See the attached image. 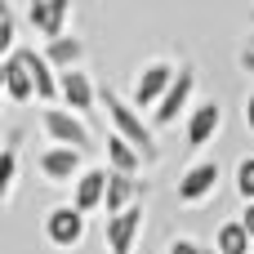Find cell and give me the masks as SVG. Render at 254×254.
Listing matches in <instances>:
<instances>
[{
	"label": "cell",
	"instance_id": "7c38bea8",
	"mask_svg": "<svg viewBox=\"0 0 254 254\" xmlns=\"http://www.w3.org/2000/svg\"><path fill=\"white\" fill-rule=\"evenodd\" d=\"M147 192H152V183H147L143 174H121V170H112L103 210H107V214H121V210H129V205H143Z\"/></svg>",
	"mask_w": 254,
	"mask_h": 254
},
{
	"label": "cell",
	"instance_id": "277c9868",
	"mask_svg": "<svg viewBox=\"0 0 254 254\" xmlns=\"http://www.w3.org/2000/svg\"><path fill=\"white\" fill-rule=\"evenodd\" d=\"M174 76H179V67H174L170 58H152L147 67H138V76H134V85H129V103L143 107V112H156V103L170 94Z\"/></svg>",
	"mask_w": 254,
	"mask_h": 254
},
{
	"label": "cell",
	"instance_id": "d6986e66",
	"mask_svg": "<svg viewBox=\"0 0 254 254\" xmlns=\"http://www.w3.org/2000/svg\"><path fill=\"white\" fill-rule=\"evenodd\" d=\"M45 54H49V63H54L58 71H67V67H80L85 40H80V36H58V40H45Z\"/></svg>",
	"mask_w": 254,
	"mask_h": 254
},
{
	"label": "cell",
	"instance_id": "2e32d148",
	"mask_svg": "<svg viewBox=\"0 0 254 254\" xmlns=\"http://www.w3.org/2000/svg\"><path fill=\"white\" fill-rule=\"evenodd\" d=\"M107 170H121V174H143V170H147V156H143L129 138L107 134Z\"/></svg>",
	"mask_w": 254,
	"mask_h": 254
},
{
	"label": "cell",
	"instance_id": "8992f818",
	"mask_svg": "<svg viewBox=\"0 0 254 254\" xmlns=\"http://www.w3.org/2000/svg\"><path fill=\"white\" fill-rule=\"evenodd\" d=\"M89 214L85 210H76V205H54L49 214H45V241L54 246V250H63V254H71V250H80V241H85V232H89V223H85Z\"/></svg>",
	"mask_w": 254,
	"mask_h": 254
},
{
	"label": "cell",
	"instance_id": "52a82bcc",
	"mask_svg": "<svg viewBox=\"0 0 254 254\" xmlns=\"http://www.w3.org/2000/svg\"><path fill=\"white\" fill-rule=\"evenodd\" d=\"M143 223H147V210L143 205H129L121 214H107L103 223V250L107 254H134L143 241Z\"/></svg>",
	"mask_w": 254,
	"mask_h": 254
},
{
	"label": "cell",
	"instance_id": "9c48e42d",
	"mask_svg": "<svg viewBox=\"0 0 254 254\" xmlns=\"http://www.w3.org/2000/svg\"><path fill=\"white\" fill-rule=\"evenodd\" d=\"M13 54H18V58L27 63V71H31V80H36V98H40L45 107L63 103V71L49 63V54H45V49H31V45H18Z\"/></svg>",
	"mask_w": 254,
	"mask_h": 254
},
{
	"label": "cell",
	"instance_id": "cb8c5ba5",
	"mask_svg": "<svg viewBox=\"0 0 254 254\" xmlns=\"http://www.w3.org/2000/svg\"><path fill=\"white\" fill-rule=\"evenodd\" d=\"M241 223L250 228V237H254V201H246V210H241Z\"/></svg>",
	"mask_w": 254,
	"mask_h": 254
},
{
	"label": "cell",
	"instance_id": "5bb4252c",
	"mask_svg": "<svg viewBox=\"0 0 254 254\" xmlns=\"http://www.w3.org/2000/svg\"><path fill=\"white\" fill-rule=\"evenodd\" d=\"M0 80H4V98H9V107L40 103V98H36V80H31V71H27V63H22L18 54H9V58L0 63Z\"/></svg>",
	"mask_w": 254,
	"mask_h": 254
},
{
	"label": "cell",
	"instance_id": "7402d4cb",
	"mask_svg": "<svg viewBox=\"0 0 254 254\" xmlns=\"http://www.w3.org/2000/svg\"><path fill=\"white\" fill-rule=\"evenodd\" d=\"M165 254H210V250H201L192 237H174V241L165 246Z\"/></svg>",
	"mask_w": 254,
	"mask_h": 254
},
{
	"label": "cell",
	"instance_id": "603a6c76",
	"mask_svg": "<svg viewBox=\"0 0 254 254\" xmlns=\"http://www.w3.org/2000/svg\"><path fill=\"white\" fill-rule=\"evenodd\" d=\"M241 121H246V129H250V138H254V89L246 94V107H241Z\"/></svg>",
	"mask_w": 254,
	"mask_h": 254
},
{
	"label": "cell",
	"instance_id": "484cf974",
	"mask_svg": "<svg viewBox=\"0 0 254 254\" xmlns=\"http://www.w3.org/2000/svg\"><path fill=\"white\" fill-rule=\"evenodd\" d=\"M210 254H219V250H214V246H210Z\"/></svg>",
	"mask_w": 254,
	"mask_h": 254
},
{
	"label": "cell",
	"instance_id": "ac0fdd59",
	"mask_svg": "<svg viewBox=\"0 0 254 254\" xmlns=\"http://www.w3.org/2000/svg\"><path fill=\"white\" fill-rule=\"evenodd\" d=\"M254 237L250 228L241 223V219H228V223H219V232H214V250L219 254H254Z\"/></svg>",
	"mask_w": 254,
	"mask_h": 254
},
{
	"label": "cell",
	"instance_id": "ba28073f",
	"mask_svg": "<svg viewBox=\"0 0 254 254\" xmlns=\"http://www.w3.org/2000/svg\"><path fill=\"white\" fill-rule=\"evenodd\" d=\"M192 98H196V67H192V63H183V67H179V76H174V85H170V94L156 103L152 125H156V129H170L179 116H188V112H192Z\"/></svg>",
	"mask_w": 254,
	"mask_h": 254
},
{
	"label": "cell",
	"instance_id": "7a4b0ae2",
	"mask_svg": "<svg viewBox=\"0 0 254 254\" xmlns=\"http://www.w3.org/2000/svg\"><path fill=\"white\" fill-rule=\"evenodd\" d=\"M219 183H223V165H219V161H192V165L179 174L174 201H179L183 210H201L205 201H214Z\"/></svg>",
	"mask_w": 254,
	"mask_h": 254
},
{
	"label": "cell",
	"instance_id": "44dd1931",
	"mask_svg": "<svg viewBox=\"0 0 254 254\" xmlns=\"http://www.w3.org/2000/svg\"><path fill=\"white\" fill-rule=\"evenodd\" d=\"M232 188H237L241 201H254V156H241L232 165Z\"/></svg>",
	"mask_w": 254,
	"mask_h": 254
},
{
	"label": "cell",
	"instance_id": "3957f363",
	"mask_svg": "<svg viewBox=\"0 0 254 254\" xmlns=\"http://www.w3.org/2000/svg\"><path fill=\"white\" fill-rule=\"evenodd\" d=\"M40 134H45L49 143H63V147H80V152L94 147V134H89L85 116H76V112L63 107V103H54V107L40 112Z\"/></svg>",
	"mask_w": 254,
	"mask_h": 254
},
{
	"label": "cell",
	"instance_id": "9a60e30c",
	"mask_svg": "<svg viewBox=\"0 0 254 254\" xmlns=\"http://www.w3.org/2000/svg\"><path fill=\"white\" fill-rule=\"evenodd\" d=\"M107 179H112V170L89 165V170L71 183V205H76V210H85V214L103 210V201H107Z\"/></svg>",
	"mask_w": 254,
	"mask_h": 254
},
{
	"label": "cell",
	"instance_id": "30bf717a",
	"mask_svg": "<svg viewBox=\"0 0 254 254\" xmlns=\"http://www.w3.org/2000/svg\"><path fill=\"white\" fill-rule=\"evenodd\" d=\"M223 134V103L219 98H205L188 112V129H183V143L188 152H205L214 138Z\"/></svg>",
	"mask_w": 254,
	"mask_h": 254
},
{
	"label": "cell",
	"instance_id": "e0dca14e",
	"mask_svg": "<svg viewBox=\"0 0 254 254\" xmlns=\"http://www.w3.org/2000/svg\"><path fill=\"white\" fill-rule=\"evenodd\" d=\"M0 174H4V188H0V201L13 205L18 201V183H22V165H18V134H9L4 152H0Z\"/></svg>",
	"mask_w": 254,
	"mask_h": 254
},
{
	"label": "cell",
	"instance_id": "ffe728a7",
	"mask_svg": "<svg viewBox=\"0 0 254 254\" xmlns=\"http://www.w3.org/2000/svg\"><path fill=\"white\" fill-rule=\"evenodd\" d=\"M13 49H18V13H13V4L4 0V4H0V54L9 58Z\"/></svg>",
	"mask_w": 254,
	"mask_h": 254
},
{
	"label": "cell",
	"instance_id": "6da1fadb",
	"mask_svg": "<svg viewBox=\"0 0 254 254\" xmlns=\"http://www.w3.org/2000/svg\"><path fill=\"white\" fill-rule=\"evenodd\" d=\"M98 103H103V112H107V129L121 134V138H129V143L147 156V165H161L156 125L143 121V107H134V103H129L125 94H116V89H98Z\"/></svg>",
	"mask_w": 254,
	"mask_h": 254
},
{
	"label": "cell",
	"instance_id": "d4e9b609",
	"mask_svg": "<svg viewBox=\"0 0 254 254\" xmlns=\"http://www.w3.org/2000/svg\"><path fill=\"white\" fill-rule=\"evenodd\" d=\"M241 71H250V76H254V49H246V54H241Z\"/></svg>",
	"mask_w": 254,
	"mask_h": 254
},
{
	"label": "cell",
	"instance_id": "8fae6325",
	"mask_svg": "<svg viewBox=\"0 0 254 254\" xmlns=\"http://www.w3.org/2000/svg\"><path fill=\"white\" fill-rule=\"evenodd\" d=\"M67 22H71V0H31L27 4V27L40 40L67 36Z\"/></svg>",
	"mask_w": 254,
	"mask_h": 254
},
{
	"label": "cell",
	"instance_id": "4fadbf2b",
	"mask_svg": "<svg viewBox=\"0 0 254 254\" xmlns=\"http://www.w3.org/2000/svg\"><path fill=\"white\" fill-rule=\"evenodd\" d=\"M63 107H71L76 116H94V107H103L98 103V85L89 80V71H80V67L63 71Z\"/></svg>",
	"mask_w": 254,
	"mask_h": 254
},
{
	"label": "cell",
	"instance_id": "5b68a950",
	"mask_svg": "<svg viewBox=\"0 0 254 254\" xmlns=\"http://www.w3.org/2000/svg\"><path fill=\"white\" fill-rule=\"evenodd\" d=\"M36 174L49 183V188H67L85 174V152L80 147H63V143H49L36 152Z\"/></svg>",
	"mask_w": 254,
	"mask_h": 254
}]
</instances>
